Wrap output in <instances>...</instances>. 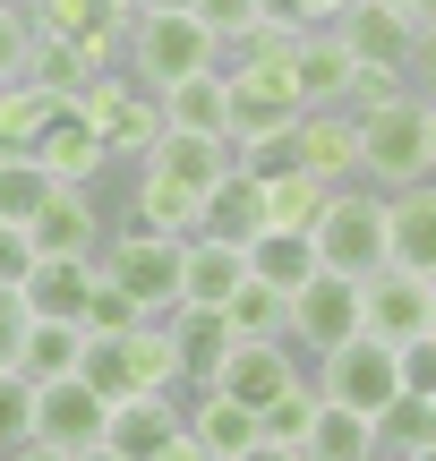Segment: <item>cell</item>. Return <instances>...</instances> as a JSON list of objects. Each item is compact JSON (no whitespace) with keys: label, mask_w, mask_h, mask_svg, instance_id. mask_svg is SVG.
Masks as SVG:
<instances>
[{"label":"cell","mask_w":436,"mask_h":461,"mask_svg":"<svg viewBox=\"0 0 436 461\" xmlns=\"http://www.w3.org/2000/svg\"><path fill=\"white\" fill-rule=\"evenodd\" d=\"M359 120V188H386V197H403V188H420L436 180V163H428V95H386V103H368V112H351Z\"/></svg>","instance_id":"6da1fadb"},{"label":"cell","mask_w":436,"mask_h":461,"mask_svg":"<svg viewBox=\"0 0 436 461\" xmlns=\"http://www.w3.org/2000/svg\"><path fill=\"white\" fill-rule=\"evenodd\" d=\"M317 265L325 274H342V282H377L394 265V214H386V188H334L325 197V214H317Z\"/></svg>","instance_id":"7a4b0ae2"},{"label":"cell","mask_w":436,"mask_h":461,"mask_svg":"<svg viewBox=\"0 0 436 461\" xmlns=\"http://www.w3.org/2000/svg\"><path fill=\"white\" fill-rule=\"evenodd\" d=\"M223 86H232V137H266V129H300V86H291V43L283 34H257L249 51L223 60Z\"/></svg>","instance_id":"3957f363"},{"label":"cell","mask_w":436,"mask_h":461,"mask_svg":"<svg viewBox=\"0 0 436 461\" xmlns=\"http://www.w3.org/2000/svg\"><path fill=\"white\" fill-rule=\"evenodd\" d=\"M180 248L188 240H154V230H137V222H112L103 248H95V274L112 282V291H129L146 325H163V316L180 308Z\"/></svg>","instance_id":"277c9868"},{"label":"cell","mask_w":436,"mask_h":461,"mask_svg":"<svg viewBox=\"0 0 436 461\" xmlns=\"http://www.w3.org/2000/svg\"><path fill=\"white\" fill-rule=\"evenodd\" d=\"M197 68H223L214 34H205L197 17H129V34H120V77L129 86L171 95V86H188Z\"/></svg>","instance_id":"5b68a950"},{"label":"cell","mask_w":436,"mask_h":461,"mask_svg":"<svg viewBox=\"0 0 436 461\" xmlns=\"http://www.w3.org/2000/svg\"><path fill=\"white\" fill-rule=\"evenodd\" d=\"M77 376L95 384L112 411L120 402H146V393H180V359H171L163 325H137V333H120V342H86Z\"/></svg>","instance_id":"8992f818"},{"label":"cell","mask_w":436,"mask_h":461,"mask_svg":"<svg viewBox=\"0 0 436 461\" xmlns=\"http://www.w3.org/2000/svg\"><path fill=\"white\" fill-rule=\"evenodd\" d=\"M77 112L95 120V137H103V154H112V171H120V163L137 171V163L154 154V137H163V103H154L146 86H129L120 68H103V77L86 86Z\"/></svg>","instance_id":"52a82bcc"},{"label":"cell","mask_w":436,"mask_h":461,"mask_svg":"<svg viewBox=\"0 0 436 461\" xmlns=\"http://www.w3.org/2000/svg\"><path fill=\"white\" fill-rule=\"evenodd\" d=\"M308 384H317V402L325 411H351V419H377L394 393H403V367H394V350L386 342H342V350H325L317 367H308Z\"/></svg>","instance_id":"ba28073f"},{"label":"cell","mask_w":436,"mask_h":461,"mask_svg":"<svg viewBox=\"0 0 436 461\" xmlns=\"http://www.w3.org/2000/svg\"><path fill=\"white\" fill-rule=\"evenodd\" d=\"M291 384H308V359H300L291 342H232V359H223L214 376L197 384V393H223V402H240V411L266 419L274 402L291 393Z\"/></svg>","instance_id":"9c48e42d"},{"label":"cell","mask_w":436,"mask_h":461,"mask_svg":"<svg viewBox=\"0 0 436 461\" xmlns=\"http://www.w3.org/2000/svg\"><path fill=\"white\" fill-rule=\"evenodd\" d=\"M359 333L386 342V350L436 333V282L428 274H403V265H386L377 282H359Z\"/></svg>","instance_id":"30bf717a"},{"label":"cell","mask_w":436,"mask_h":461,"mask_svg":"<svg viewBox=\"0 0 436 461\" xmlns=\"http://www.w3.org/2000/svg\"><path fill=\"white\" fill-rule=\"evenodd\" d=\"M325 34L342 43V60H351L359 77H403V86H411V43H420V26H411V17H394L386 0H359V9H342Z\"/></svg>","instance_id":"8fae6325"},{"label":"cell","mask_w":436,"mask_h":461,"mask_svg":"<svg viewBox=\"0 0 436 461\" xmlns=\"http://www.w3.org/2000/svg\"><path fill=\"white\" fill-rule=\"evenodd\" d=\"M103 428H112V402L95 393L86 376H51V384H34V445H51V453H95L103 445Z\"/></svg>","instance_id":"7c38bea8"},{"label":"cell","mask_w":436,"mask_h":461,"mask_svg":"<svg viewBox=\"0 0 436 461\" xmlns=\"http://www.w3.org/2000/svg\"><path fill=\"white\" fill-rule=\"evenodd\" d=\"M342 342H359V282L317 274L308 291H291V350L317 367L325 350H342Z\"/></svg>","instance_id":"4fadbf2b"},{"label":"cell","mask_w":436,"mask_h":461,"mask_svg":"<svg viewBox=\"0 0 436 461\" xmlns=\"http://www.w3.org/2000/svg\"><path fill=\"white\" fill-rule=\"evenodd\" d=\"M103 445L120 461H171L188 445V393H146V402H120L112 428H103Z\"/></svg>","instance_id":"5bb4252c"},{"label":"cell","mask_w":436,"mask_h":461,"mask_svg":"<svg viewBox=\"0 0 436 461\" xmlns=\"http://www.w3.org/2000/svg\"><path fill=\"white\" fill-rule=\"evenodd\" d=\"M34 163L51 171V188H95L103 171H112V154H103V137H95V120H86L77 103H51V120H43V137H34Z\"/></svg>","instance_id":"9a60e30c"},{"label":"cell","mask_w":436,"mask_h":461,"mask_svg":"<svg viewBox=\"0 0 436 461\" xmlns=\"http://www.w3.org/2000/svg\"><path fill=\"white\" fill-rule=\"evenodd\" d=\"M95 257H43L26 282H17V308H26V325H77L86 299H95Z\"/></svg>","instance_id":"2e32d148"},{"label":"cell","mask_w":436,"mask_h":461,"mask_svg":"<svg viewBox=\"0 0 436 461\" xmlns=\"http://www.w3.org/2000/svg\"><path fill=\"white\" fill-rule=\"evenodd\" d=\"M103 205H95V188H51V205L26 222V240H34V257H95L103 248Z\"/></svg>","instance_id":"e0dca14e"},{"label":"cell","mask_w":436,"mask_h":461,"mask_svg":"<svg viewBox=\"0 0 436 461\" xmlns=\"http://www.w3.org/2000/svg\"><path fill=\"white\" fill-rule=\"evenodd\" d=\"M137 171H154V180L188 188V197L205 205V188L232 180V137H180V129H163V137H154V154H146Z\"/></svg>","instance_id":"ac0fdd59"},{"label":"cell","mask_w":436,"mask_h":461,"mask_svg":"<svg viewBox=\"0 0 436 461\" xmlns=\"http://www.w3.org/2000/svg\"><path fill=\"white\" fill-rule=\"evenodd\" d=\"M232 291H249V248L197 230L180 248V308H232Z\"/></svg>","instance_id":"d6986e66"},{"label":"cell","mask_w":436,"mask_h":461,"mask_svg":"<svg viewBox=\"0 0 436 461\" xmlns=\"http://www.w3.org/2000/svg\"><path fill=\"white\" fill-rule=\"evenodd\" d=\"M163 342H171V359H180V384L197 393V384L232 359V316H223V308H171L163 316Z\"/></svg>","instance_id":"ffe728a7"},{"label":"cell","mask_w":436,"mask_h":461,"mask_svg":"<svg viewBox=\"0 0 436 461\" xmlns=\"http://www.w3.org/2000/svg\"><path fill=\"white\" fill-rule=\"evenodd\" d=\"M300 171H317L325 188H351L359 180V120L351 112H300Z\"/></svg>","instance_id":"44dd1931"},{"label":"cell","mask_w":436,"mask_h":461,"mask_svg":"<svg viewBox=\"0 0 436 461\" xmlns=\"http://www.w3.org/2000/svg\"><path fill=\"white\" fill-rule=\"evenodd\" d=\"M291 86H300V103H308V112H351L359 68L342 60V43H334V34H300V43H291Z\"/></svg>","instance_id":"7402d4cb"},{"label":"cell","mask_w":436,"mask_h":461,"mask_svg":"<svg viewBox=\"0 0 436 461\" xmlns=\"http://www.w3.org/2000/svg\"><path fill=\"white\" fill-rule=\"evenodd\" d=\"M154 103H163V129H180V137H232V86H223V68H197L188 86H171Z\"/></svg>","instance_id":"603a6c76"},{"label":"cell","mask_w":436,"mask_h":461,"mask_svg":"<svg viewBox=\"0 0 436 461\" xmlns=\"http://www.w3.org/2000/svg\"><path fill=\"white\" fill-rule=\"evenodd\" d=\"M325 265H317V240H308V230H257L249 240V282H266V291H308V282H317Z\"/></svg>","instance_id":"cb8c5ba5"},{"label":"cell","mask_w":436,"mask_h":461,"mask_svg":"<svg viewBox=\"0 0 436 461\" xmlns=\"http://www.w3.org/2000/svg\"><path fill=\"white\" fill-rule=\"evenodd\" d=\"M197 230H205V240H232V248H249L257 230H266V188H257L249 171L214 180V188H205V205H197Z\"/></svg>","instance_id":"d4e9b609"},{"label":"cell","mask_w":436,"mask_h":461,"mask_svg":"<svg viewBox=\"0 0 436 461\" xmlns=\"http://www.w3.org/2000/svg\"><path fill=\"white\" fill-rule=\"evenodd\" d=\"M386 214H394V265L436 282V180L403 188V197H386Z\"/></svg>","instance_id":"484cf974"},{"label":"cell","mask_w":436,"mask_h":461,"mask_svg":"<svg viewBox=\"0 0 436 461\" xmlns=\"http://www.w3.org/2000/svg\"><path fill=\"white\" fill-rule=\"evenodd\" d=\"M257 411H240V402H223V393H188V445L197 453H214V461H240L257 445Z\"/></svg>","instance_id":"4316f807"},{"label":"cell","mask_w":436,"mask_h":461,"mask_svg":"<svg viewBox=\"0 0 436 461\" xmlns=\"http://www.w3.org/2000/svg\"><path fill=\"white\" fill-rule=\"evenodd\" d=\"M129 222L154 230V240H197V197L154 180V171H129Z\"/></svg>","instance_id":"83f0119b"},{"label":"cell","mask_w":436,"mask_h":461,"mask_svg":"<svg viewBox=\"0 0 436 461\" xmlns=\"http://www.w3.org/2000/svg\"><path fill=\"white\" fill-rule=\"evenodd\" d=\"M95 77H103V60H95V51H77V43H51V34H34V51H26V86H34V95H51V103H77Z\"/></svg>","instance_id":"f1b7e54d"},{"label":"cell","mask_w":436,"mask_h":461,"mask_svg":"<svg viewBox=\"0 0 436 461\" xmlns=\"http://www.w3.org/2000/svg\"><path fill=\"white\" fill-rule=\"evenodd\" d=\"M77 359H86V333L77 325H26L17 333V376H34V384H51V376H77Z\"/></svg>","instance_id":"f546056e"},{"label":"cell","mask_w":436,"mask_h":461,"mask_svg":"<svg viewBox=\"0 0 436 461\" xmlns=\"http://www.w3.org/2000/svg\"><path fill=\"white\" fill-rule=\"evenodd\" d=\"M325 197H334V188H325L317 171H283V180H266V230H317Z\"/></svg>","instance_id":"4dcf8cb0"},{"label":"cell","mask_w":436,"mask_h":461,"mask_svg":"<svg viewBox=\"0 0 436 461\" xmlns=\"http://www.w3.org/2000/svg\"><path fill=\"white\" fill-rule=\"evenodd\" d=\"M232 342H291V299L266 291V282H249V291H232Z\"/></svg>","instance_id":"1f68e13d"},{"label":"cell","mask_w":436,"mask_h":461,"mask_svg":"<svg viewBox=\"0 0 436 461\" xmlns=\"http://www.w3.org/2000/svg\"><path fill=\"white\" fill-rule=\"evenodd\" d=\"M43 205H51V171L34 163V154H0V222L26 230Z\"/></svg>","instance_id":"d6a6232c"},{"label":"cell","mask_w":436,"mask_h":461,"mask_svg":"<svg viewBox=\"0 0 436 461\" xmlns=\"http://www.w3.org/2000/svg\"><path fill=\"white\" fill-rule=\"evenodd\" d=\"M308 461H377V428L351 411H317V428H308Z\"/></svg>","instance_id":"836d02e7"},{"label":"cell","mask_w":436,"mask_h":461,"mask_svg":"<svg viewBox=\"0 0 436 461\" xmlns=\"http://www.w3.org/2000/svg\"><path fill=\"white\" fill-rule=\"evenodd\" d=\"M43 120H51V95H34L26 77H17V86H0V154H34Z\"/></svg>","instance_id":"e575fe53"},{"label":"cell","mask_w":436,"mask_h":461,"mask_svg":"<svg viewBox=\"0 0 436 461\" xmlns=\"http://www.w3.org/2000/svg\"><path fill=\"white\" fill-rule=\"evenodd\" d=\"M232 171H249L257 188L283 180V171H300V137L291 129H266V137H232Z\"/></svg>","instance_id":"d590c367"},{"label":"cell","mask_w":436,"mask_h":461,"mask_svg":"<svg viewBox=\"0 0 436 461\" xmlns=\"http://www.w3.org/2000/svg\"><path fill=\"white\" fill-rule=\"evenodd\" d=\"M188 17L214 34V51H223V60H232V51H249L257 34H266V26H257V0H197Z\"/></svg>","instance_id":"8d00e7d4"},{"label":"cell","mask_w":436,"mask_h":461,"mask_svg":"<svg viewBox=\"0 0 436 461\" xmlns=\"http://www.w3.org/2000/svg\"><path fill=\"white\" fill-rule=\"evenodd\" d=\"M317 411H325V402H317V384H291V393L274 402L257 428H266V445H291V453H300V445H308V428H317Z\"/></svg>","instance_id":"74e56055"},{"label":"cell","mask_w":436,"mask_h":461,"mask_svg":"<svg viewBox=\"0 0 436 461\" xmlns=\"http://www.w3.org/2000/svg\"><path fill=\"white\" fill-rule=\"evenodd\" d=\"M137 325H146V316H137V299L112 291V282H95V299H86V316H77L86 342H120V333H137Z\"/></svg>","instance_id":"f35d334b"},{"label":"cell","mask_w":436,"mask_h":461,"mask_svg":"<svg viewBox=\"0 0 436 461\" xmlns=\"http://www.w3.org/2000/svg\"><path fill=\"white\" fill-rule=\"evenodd\" d=\"M17 445H34V376L0 367V461H9Z\"/></svg>","instance_id":"ab89813d"},{"label":"cell","mask_w":436,"mask_h":461,"mask_svg":"<svg viewBox=\"0 0 436 461\" xmlns=\"http://www.w3.org/2000/svg\"><path fill=\"white\" fill-rule=\"evenodd\" d=\"M26 51H34V17L17 9V0H0V86L26 77Z\"/></svg>","instance_id":"60d3db41"},{"label":"cell","mask_w":436,"mask_h":461,"mask_svg":"<svg viewBox=\"0 0 436 461\" xmlns=\"http://www.w3.org/2000/svg\"><path fill=\"white\" fill-rule=\"evenodd\" d=\"M394 367H403V393L411 402H436V333L403 342V350H394Z\"/></svg>","instance_id":"b9f144b4"},{"label":"cell","mask_w":436,"mask_h":461,"mask_svg":"<svg viewBox=\"0 0 436 461\" xmlns=\"http://www.w3.org/2000/svg\"><path fill=\"white\" fill-rule=\"evenodd\" d=\"M257 26H266V34H283V43H300V34H325L308 0H257Z\"/></svg>","instance_id":"7bdbcfd3"},{"label":"cell","mask_w":436,"mask_h":461,"mask_svg":"<svg viewBox=\"0 0 436 461\" xmlns=\"http://www.w3.org/2000/svg\"><path fill=\"white\" fill-rule=\"evenodd\" d=\"M34 265H43V257H34V240H26L17 222H0V291H17Z\"/></svg>","instance_id":"ee69618b"},{"label":"cell","mask_w":436,"mask_h":461,"mask_svg":"<svg viewBox=\"0 0 436 461\" xmlns=\"http://www.w3.org/2000/svg\"><path fill=\"white\" fill-rule=\"evenodd\" d=\"M411 95H428V103H436V17L420 26V43H411Z\"/></svg>","instance_id":"f6af8a7d"},{"label":"cell","mask_w":436,"mask_h":461,"mask_svg":"<svg viewBox=\"0 0 436 461\" xmlns=\"http://www.w3.org/2000/svg\"><path fill=\"white\" fill-rule=\"evenodd\" d=\"M17 333H26V308H17V291H0V367L17 359Z\"/></svg>","instance_id":"bcb514c9"},{"label":"cell","mask_w":436,"mask_h":461,"mask_svg":"<svg viewBox=\"0 0 436 461\" xmlns=\"http://www.w3.org/2000/svg\"><path fill=\"white\" fill-rule=\"evenodd\" d=\"M240 461H308V453H291V445H266V436H257V445L240 453Z\"/></svg>","instance_id":"7dc6e473"},{"label":"cell","mask_w":436,"mask_h":461,"mask_svg":"<svg viewBox=\"0 0 436 461\" xmlns=\"http://www.w3.org/2000/svg\"><path fill=\"white\" fill-rule=\"evenodd\" d=\"M197 0H137V17H188Z\"/></svg>","instance_id":"c3c4849f"},{"label":"cell","mask_w":436,"mask_h":461,"mask_svg":"<svg viewBox=\"0 0 436 461\" xmlns=\"http://www.w3.org/2000/svg\"><path fill=\"white\" fill-rule=\"evenodd\" d=\"M386 9H394V17H411V26H428V17H436V0H386Z\"/></svg>","instance_id":"681fc988"},{"label":"cell","mask_w":436,"mask_h":461,"mask_svg":"<svg viewBox=\"0 0 436 461\" xmlns=\"http://www.w3.org/2000/svg\"><path fill=\"white\" fill-rule=\"evenodd\" d=\"M308 9H317V26H334L342 9H359V0H308Z\"/></svg>","instance_id":"f907efd6"},{"label":"cell","mask_w":436,"mask_h":461,"mask_svg":"<svg viewBox=\"0 0 436 461\" xmlns=\"http://www.w3.org/2000/svg\"><path fill=\"white\" fill-rule=\"evenodd\" d=\"M9 461H68V453H51V445H17Z\"/></svg>","instance_id":"816d5d0a"},{"label":"cell","mask_w":436,"mask_h":461,"mask_svg":"<svg viewBox=\"0 0 436 461\" xmlns=\"http://www.w3.org/2000/svg\"><path fill=\"white\" fill-rule=\"evenodd\" d=\"M171 461H214V453H197V445H180V453H171Z\"/></svg>","instance_id":"f5cc1de1"},{"label":"cell","mask_w":436,"mask_h":461,"mask_svg":"<svg viewBox=\"0 0 436 461\" xmlns=\"http://www.w3.org/2000/svg\"><path fill=\"white\" fill-rule=\"evenodd\" d=\"M428 163H436V103H428Z\"/></svg>","instance_id":"db71d44e"},{"label":"cell","mask_w":436,"mask_h":461,"mask_svg":"<svg viewBox=\"0 0 436 461\" xmlns=\"http://www.w3.org/2000/svg\"><path fill=\"white\" fill-rule=\"evenodd\" d=\"M77 461H120V453H112V445H95V453H77Z\"/></svg>","instance_id":"11a10c76"},{"label":"cell","mask_w":436,"mask_h":461,"mask_svg":"<svg viewBox=\"0 0 436 461\" xmlns=\"http://www.w3.org/2000/svg\"><path fill=\"white\" fill-rule=\"evenodd\" d=\"M403 461H436V445H420V453H403Z\"/></svg>","instance_id":"9f6ffc18"},{"label":"cell","mask_w":436,"mask_h":461,"mask_svg":"<svg viewBox=\"0 0 436 461\" xmlns=\"http://www.w3.org/2000/svg\"><path fill=\"white\" fill-rule=\"evenodd\" d=\"M103 9H129V17H137V0H103Z\"/></svg>","instance_id":"6f0895ef"},{"label":"cell","mask_w":436,"mask_h":461,"mask_svg":"<svg viewBox=\"0 0 436 461\" xmlns=\"http://www.w3.org/2000/svg\"><path fill=\"white\" fill-rule=\"evenodd\" d=\"M17 9H26V17H34V9H43V0H17Z\"/></svg>","instance_id":"680465c9"},{"label":"cell","mask_w":436,"mask_h":461,"mask_svg":"<svg viewBox=\"0 0 436 461\" xmlns=\"http://www.w3.org/2000/svg\"><path fill=\"white\" fill-rule=\"evenodd\" d=\"M428 436H436V402H428Z\"/></svg>","instance_id":"91938a15"}]
</instances>
